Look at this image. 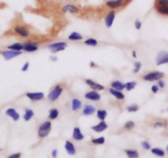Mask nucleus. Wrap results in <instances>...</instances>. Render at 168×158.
<instances>
[{
    "instance_id": "obj_37",
    "label": "nucleus",
    "mask_w": 168,
    "mask_h": 158,
    "mask_svg": "<svg viewBox=\"0 0 168 158\" xmlns=\"http://www.w3.org/2000/svg\"><path fill=\"white\" fill-rule=\"evenodd\" d=\"M167 125V123L166 122H164V121H157L155 123H154V128H166Z\"/></svg>"
},
{
    "instance_id": "obj_41",
    "label": "nucleus",
    "mask_w": 168,
    "mask_h": 158,
    "mask_svg": "<svg viewBox=\"0 0 168 158\" xmlns=\"http://www.w3.org/2000/svg\"><path fill=\"white\" fill-rule=\"evenodd\" d=\"M29 67H30V63L29 62H26L24 64H23V66L22 67V72H26L27 70H28Z\"/></svg>"
},
{
    "instance_id": "obj_38",
    "label": "nucleus",
    "mask_w": 168,
    "mask_h": 158,
    "mask_svg": "<svg viewBox=\"0 0 168 158\" xmlns=\"http://www.w3.org/2000/svg\"><path fill=\"white\" fill-rule=\"evenodd\" d=\"M168 5V0H156L155 7L157 6H166Z\"/></svg>"
},
{
    "instance_id": "obj_50",
    "label": "nucleus",
    "mask_w": 168,
    "mask_h": 158,
    "mask_svg": "<svg viewBox=\"0 0 168 158\" xmlns=\"http://www.w3.org/2000/svg\"><path fill=\"white\" fill-rule=\"evenodd\" d=\"M0 151H1V149H0Z\"/></svg>"
},
{
    "instance_id": "obj_35",
    "label": "nucleus",
    "mask_w": 168,
    "mask_h": 158,
    "mask_svg": "<svg viewBox=\"0 0 168 158\" xmlns=\"http://www.w3.org/2000/svg\"><path fill=\"white\" fill-rule=\"evenodd\" d=\"M139 110V107L138 105H129V106L127 107V111H128V112H130V113H132V112H137Z\"/></svg>"
},
{
    "instance_id": "obj_11",
    "label": "nucleus",
    "mask_w": 168,
    "mask_h": 158,
    "mask_svg": "<svg viewBox=\"0 0 168 158\" xmlns=\"http://www.w3.org/2000/svg\"><path fill=\"white\" fill-rule=\"evenodd\" d=\"M156 63H157V65H158V66L168 63V52L160 51L158 54H157Z\"/></svg>"
},
{
    "instance_id": "obj_1",
    "label": "nucleus",
    "mask_w": 168,
    "mask_h": 158,
    "mask_svg": "<svg viewBox=\"0 0 168 158\" xmlns=\"http://www.w3.org/2000/svg\"><path fill=\"white\" fill-rule=\"evenodd\" d=\"M63 87L60 84H57L56 86H54V88L52 89L50 92H49V94H48V101H50V102L56 101L60 97V96L63 93Z\"/></svg>"
},
{
    "instance_id": "obj_40",
    "label": "nucleus",
    "mask_w": 168,
    "mask_h": 158,
    "mask_svg": "<svg viewBox=\"0 0 168 158\" xmlns=\"http://www.w3.org/2000/svg\"><path fill=\"white\" fill-rule=\"evenodd\" d=\"M134 27L137 29V30H140L141 27H142V22L140 20H136L134 22Z\"/></svg>"
},
{
    "instance_id": "obj_34",
    "label": "nucleus",
    "mask_w": 168,
    "mask_h": 158,
    "mask_svg": "<svg viewBox=\"0 0 168 158\" xmlns=\"http://www.w3.org/2000/svg\"><path fill=\"white\" fill-rule=\"evenodd\" d=\"M135 127V123L132 121V120H129V121H127L126 123L124 124V129L126 130H132Z\"/></svg>"
},
{
    "instance_id": "obj_45",
    "label": "nucleus",
    "mask_w": 168,
    "mask_h": 158,
    "mask_svg": "<svg viewBox=\"0 0 168 158\" xmlns=\"http://www.w3.org/2000/svg\"><path fill=\"white\" fill-rule=\"evenodd\" d=\"M57 155H58V150H56V149L53 150V152H52V153H51V156H52V157L56 158V157H57Z\"/></svg>"
},
{
    "instance_id": "obj_47",
    "label": "nucleus",
    "mask_w": 168,
    "mask_h": 158,
    "mask_svg": "<svg viewBox=\"0 0 168 158\" xmlns=\"http://www.w3.org/2000/svg\"><path fill=\"white\" fill-rule=\"evenodd\" d=\"M96 66V63H94L93 61H91V62H90V67H91V68H95Z\"/></svg>"
},
{
    "instance_id": "obj_46",
    "label": "nucleus",
    "mask_w": 168,
    "mask_h": 158,
    "mask_svg": "<svg viewBox=\"0 0 168 158\" xmlns=\"http://www.w3.org/2000/svg\"><path fill=\"white\" fill-rule=\"evenodd\" d=\"M50 60L51 61H53V62H55V61H57L58 60V58L56 57V56H54V55H52V56H50Z\"/></svg>"
},
{
    "instance_id": "obj_16",
    "label": "nucleus",
    "mask_w": 168,
    "mask_h": 158,
    "mask_svg": "<svg viewBox=\"0 0 168 158\" xmlns=\"http://www.w3.org/2000/svg\"><path fill=\"white\" fill-rule=\"evenodd\" d=\"M5 114L7 116L10 117L13 121H17L20 119V114L14 108H8L6 111Z\"/></svg>"
},
{
    "instance_id": "obj_42",
    "label": "nucleus",
    "mask_w": 168,
    "mask_h": 158,
    "mask_svg": "<svg viewBox=\"0 0 168 158\" xmlns=\"http://www.w3.org/2000/svg\"><path fill=\"white\" fill-rule=\"evenodd\" d=\"M157 86L159 87V88H164L166 86L165 82L162 79H160V80H158V82H157Z\"/></svg>"
},
{
    "instance_id": "obj_21",
    "label": "nucleus",
    "mask_w": 168,
    "mask_h": 158,
    "mask_svg": "<svg viewBox=\"0 0 168 158\" xmlns=\"http://www.w3.org/2000/svg\"><path fill=\"white\" fill-rule=\"evenodd\" d=\"M111 87L112 88L115 89L117 91H123L124 89H125V83L121 82V81H113L111 82Z\"/></svg>"
},
{
    "instance_id": "obj_10",
    "label": "nucleus",
    "mask_w": 168,
    "mask_h": 158,
    "mask_svg": "<svg viewBox=\"0 0 168 158\" xmlns=\"http://www.w3.org/2000/svg\"><path fill=\"white\" fill-rule=\"evenodd\" d=\"M116 13L115 10H111L110 12H108L107 14L105 17V25L107 28H111L113 26V23L115 19Z\"/></svg>"
},
{
    "instance_id": "obj_7",
    "label": "nucleus",
    "mask_w": 168,
    "mask_h": 158,
    "mask_svg": "<svg viewBox=\"0 0 168 158\" xmlns=\"http://www.w3.org/2000/svg\"><path fill=\"white\" fill-rule=\"evenodd\" d=\"M39 44L37 42L33 41H26L23 43V50L27 53H33L38 50Z\"/></svg>"
},
{
    "instance_id": "obj_49",
    "label": "nucleus",
    "mask_w": 168,
    "mask_h": 158,
    "mask_svg": "<svg viewBox=\"0 0 168 158\" xmlns=\"http://www.w3.org/2000/svg\"><path fill=\"white\" fill-rule=\"evenodd\" d=\"M166 151H167V152H168V146L166 147Z\"/></svg>"
},
{
    "instance_id": "obj_8",
    "label": "nucleus",
    "mask_w": 168,
    "mask_h": 158,
    "mask_svg": "<svg viewBox=\"0 0 168 158\" xmlns=\"http://www.w3.org/2000/svg\"><path fill=\"white\" fill-rule=\"evenodd\" d=\"M61 10L63 13H70V14H78L80 13L79 8L73 3H68L62 7Z\"/></svg>"
},
{
    "instance_id": "obj_13",
    "label": "nucleus",
    "mask_w": 168,
    "mask_h": 158,
    "mask_svg": "<svg viewBox=\"0 0 168 158\" xmlns=\"http://www.w3.org/2000/svg\"><path fill=\"white\" fill-rule=\"evenodd\" d=\"M85 82L87 85L89 87H91V88L93 90V91H103V90H105V87L102 84H100V83H97V82H96L95 81H93L92 79H86L85 80Z\"/></svg>"
},
{
    "instance_id": "obj_30",
    "label": "nucleus",
    "mask_w": 168,
    "mask_h": 158,
    "mask_svg": "<svg viewBox=\"0 0 168 158\" xmlns=\"http://www.w3.org/2000/svg\"><path fill=\"white\" fill-rule=\"evenodd\" d=\"M84 44H85L86 45H87V46L95 47V46H96V45L98 44V41L94 38H88L84 41Z\"/></svg>"
},
{
    "instance_id": "obj_12",
    "label": "nucleus",
    "mask_w": 168,
    "mask_h": 158,
    "mask_svg": "<svg viewBox=\"0 0 168 158\" xmlns=\"http://www.w3.org/2000/svg\"><path fill=\"white\" fill-rule=\"evenodd\" d=\"M26 96L32 101H41V100H43V99L44 98V93L41 92H26Z\"/></svg>"
},
{
    "instance_id": "obj_9",
    "label": "nucleus",
    "mask_w": 168,
    "mask_h": 158,
    "mask_svg": "<svg viewBox=\"0 0 168 158\" xmlns=\"http://www.w3.org/2000/svg\"><path fill=\"white\" fill-rule=\"evenodd\" d=\"M22 54V51H14L11 50H4L1 52V54L3 57V59L7 61L11 60L14 59V58L17 57Z\"/></svg>"
},
{
    "instance_id": "obj_18",
    "label": "nucleus",
    "mask_w": 168,
    "mask_h": 158,
    "mask_svg": "<svg viewBox=\"0 0 168 158\" xmlns=\"http://www.w3.org/2000/svg\"><path fill=\"white\" fill-rule=\"evenodd\" d=\"M73 138L76 141H82L84 138V135L82 133V131L78 127H75L73 129Z\"/></svg>"
},
{
    "instance_id": "obj_4",
    "label": "nucleus",
    "mask_w": 168,
    "mask_h": 158,
    "mask_svg": "<svg viewBox=\"0 0 168 158\" xmlns=\"http://www.w3.org/2000/svg\"><path fill=\"white\" fill-rule=\"evenodd\" d=\"M163 77H164V73L162 72L153 71V72L146 73L143 77V79L144 81H147V82H155V81H158L160 79H162Z\"/></svg>"
},
{
    "instance_id": "obj_2",
    "label": "nucleus",
    "mask_w": 168,
    "mask_h": 158,
    "mask_svg": "<svg viewBox=\"0 0 168 158\" xmlns=\"http://www.w3.org/2000/svg\"><path fill=\"white\" fill-rule=\"evenodd\" d=\"M13 31L16 35H19L22 38H27L31 35L30 30L23 24H16L15 26H13Z\"/></svg>"
},
{
    "instance_id": "obj_29",
    "label": "nucleus",
    "mask_w": 168,
    "mask_h": 158,
    "mask_svg": "<svg viewBox=\"0 0 168 158\" xmlns=\"http://www.w3.org/2000/svg\"><path fill=\"white\" fill-rule=\"evenodd\" d=\"M126 152V155L128 156V158H138L139 157V152H137L136 150H125Z\"/></svg>"
},
{
    "instance_id": "obj_20",
    "label": "nucleus",
    "mask_w": 168,
    "mask_h": 158,
    "mask_svg": "<svg viewBox=\"0 0 168 158\" xmlns=\"http://www.w3.org/2000/svg\"><path fill=\"white\" fill-rule=\"evenodd\" d=\"M96 111V107L94 105H87L83 108V114L84 115L88 116V115H92V114H94Z\"/></svg>"
},
{
    "instance_id": "obj_23",
    "label": "nucleus",
    "mask_w": 168,
    "mask_h": 158,
    "mask_svg": "<svg viewBox=\"0 0 168 158\" xmlns=\"http://www.w3.org/2000/svg\"><path fill=\"white\" fill-rule=\"evenodd\" d=\"M7 48H8V50H11L22 51L23 50V44L19 43V42H16V43H13V44L8 45Z\"/></svg>"
},
{
    "instance_id": "obj_33",
    "label": "nucleus",
    "mask_w": 168,
    "mask_h": 158,
    "mask_svg": "<svg viewBox=\"0 0 168 158\" xmlns=\"http://www.w3.org/2000/svg\"><path fill=\"white\" fill-rule=\"evenodd\" d=\"M105 139L104 137H100V138L92 139V142L95 145H102L103 143H105Z\"/></svg>"
},
{
    "instance_id": "obj_43",
    "label": "nucleus",
    "mask_w": 168,
    "mask_h": 158,
    "mask_svg": "<svg viewBox=\"0 0 168 158\" xmlns=\"http://www.w3.org/2000/svg\"><path fill=\"white\" fill-rule=\"evenodd\" d=\"M151 91H152V93H154V94L157 93L159 91V87L157 85H152V87H151Z\"/></svg>"
},
{
    "instance_id": "obj_6",
    "label": "nucleus",
    "mask_w": 168,
    "mask_h": 158,
    "mask_svg": "<svg viewBox=\"0 0 168 158\" xmlns=\"http://www.w3.org/2000/svg\"><path fill=\"white\" fill-rule=\"evenodd\" d=\"M67 46H68V44L66 42L60 41V42H55V43H52V44H49L47 48L53 54H55V53H58V52L64 50Z\"/></svg>"
},
{
    "instance_id": "obj_24",
    "label": "nucleus",
    "mask_w": 168,
    "mask_h": 158,
    "mask_svg": "<svg viewBox=\"0 0 168 158\" xmlns=\"http://www.w3.org/2000/svg\"><path fill=\"white\" fill-rule=\"evenodd\" d=\"M157 13H159L162 16L168 17V5L166 6H157L155 7Z\"/></svg>"
},
{
    "instance_id": "obj_27",
    "label": "nucleus",
    "mask_w": 168,
    "mask_h": 158,
    "mask_svg": "<svg viewBox=\"0 0 168 158\" xmlns=\"http://www.w3.org/2000/svg\"><path fill=\"white\" fill-rule=\"evenodd\" d=\"M59 114H60V112L58 111L57 109H55V108H53V109H50V111H49V119L50 120H56L59 116Z\"/></svg>"
},
{
    "instance_id": "obj_22",
    "label": "nucleus",
    "mask_w": 168,
    "mask_h": 158,
    "mask_svg": "<svg viewBox=\"0 0 168 158\" xmlns=\"http://www.w3.org/2000/svg\"><path fill=\"white\" fill-rule=\"evenodd\" d=\"M82 101H80L79 99L74 98L72 101V104H71V108H72V111H77L81 109L82 107Z\"/></svg>"
},
{
    "instance_id": "obj_26",
    "label": "nucleus",
    "mask_w": 168,
    "mask_h": 158,
    "mask_svg": "<svg viewBox=\"0 0 168 158\" xmlns=\"http://www.w3.org/2000/svg\"><path fill=\"white\" fill-rule=\"evenodd\" d=\"M34 111L31 110V109H26L25 113L23 114V120L25 121H29L30 120H32L33 116H34Z\"/></svg>"
},
{
    "instance_id": "obj_19",
    "label": "nucleus",
    "mask_w": 168,
    "mask_h": 158,
    "mask_svg": "<svg viewBox=\"0 0 168 158\" xmlns=\"http://www.w3.org/2000/svg\"><path fill=\"white\" fill-rule=\"evenodd\" d=\"M64 147L66 149L68 154H69V155L71 156L75 155V153H76V149H75V147L73 145V142H71L70 141H66L65 145H64Z\"/></svg>"
},
{
    "instance_id": "obj_36",
    "label": "nucleus",
    "mask_w": 168,
    "mask_h": 158,
    "mask_svg": "<svg viewBox=\"0 0 168 158\" xmlns=\"http://www.w3.org/2000/svg\"><path fill=\"white\" fill-rule=\"evenodd\" d=\"M141 68H142V63H140V62H135L134 64H133V73H139L140 69H141Z\"/></svg>"
},
{
    "instance_id": "obj_5",
    "label": "nucleus",
    "mask_w": 168,
    "mask_h": 158,
    "mask_svg": "<svg viewBox=\"0 0 168 158\" xmlns=\"http://www.w3.org/2000/svg\"><path fill=\"white\" fill-rule=\"evenodd\" d=\"M127 0H106L105 6L111 10H116L121 8L126 3Z\"/></svg>"
},
{
    "instance_id": "obj_32",
    "label": "nucleus",
    "mask_w": 168,
    "mask_h": 158,
    "mask_svg": "<svg viewBox=\"0 0 168 158\" xmlns=\"http://www.w3.org/2000/svg\"><path fill=\"white\" fill-rule=\"evenodd\" d=\"M137 82L135 81H131V82H128L125 83V89L128 92H130L136 87Z\"/></svg>"
},
{
    "instance_id": "obj_31",
    "label": "nucleus",
    "mask_w": 168,
    "mask_h": 158,
    "mask_svg": "<svg viewBox=\"0 0 168 158\" xmlns=\"http://www.w3.org/2000/svg\"><path fill=\"white\" fill-rule=\"evenodd\" d=\"M152 154L157 156H160V157H163L165 156V152L161 148H157V147H155V148H152L151 150Z\"/></svg>"
},
{
    "instance_id": "obj_39",
    "label": "nucleus",
    "mask_w": 168,
    "mask_h": 158,
    "mask_svg": "<svg viewBox=\"0 0 168 158\" xmlns=\"http://www.w3.org/2000/svg\"><path fill=\"white\" fill-rule=\"evenodd\" d=\"M141 145H142V147H143V148L146 149V150H149V149L151 148V145H150L149 142H147V141H143V142H142Z\"/></svg>"
},
{
    "instance_id": "obj_44",
    "label": "nucleus",
    "mask_w": 168,
    "mask_h": 158,
    "mask_svg": "<svg viewBox=\"0 0 168 158\" xmlns=\"http://www.w3.org/2000/svg\"><path fill=\"white\" fill-rule=\"evenodd\" d=\"M21 156H22V154L18 152V153H14L13 155L9 156L8 158H21Z\"/></svg>"
},
{
    "instance_id": "obj_14",
    "label": "nucleus",
    "mask_w": 168,
    "mask_h": 158,
    "mask_svg": "<svg viewBox=\"0 0 168 158\" xmlns=\"http://www.w3.org/2000/svg\"><path fill=\"white\" fill-rule=\"evenodd\" d=\"M84 97L88 101H99L102 98V96L100 95L97 91H90V92H87L84 96Z\"/></svg>"
},
{
    "instance_id": "obj_3",
    "label": "nucleus",
    "mask_w": 168,
    "mask_h": 158,
    "mask_svg": "<svg viewBox=\"0 0 168 158\" xmlns=\"http://www.w3.org/2000/svg\"><path fill=\"white\" fill-rule=\"evenodd\" d=\"M52 124L50 121H45L44 123H42L38 129V136L41 138H45L49 135V133H50Z\"/></svg>"
},
{
    "instance_id": "obj_28",
    "label": "nucleus",
    "mask_w": 168,
    "mask_h": 158,
    "mask_svg": "<svg viewBox=\"0 0 168 158\" xmlns=\"http://www.w3.org/2000/svg\"><path fill=\"white\" fill-rule=\"evenodd\" d=\"M96 117L101 121L105 120V118L107 117V111L105 110H98L96 111Z\"/></svg>"
},
{
    "instance_id": "obj_25",
    "label": "nucleus",
    "mask_w": 168,
    "mask_h": 158,
    "mask_svg": "<svg viewBox=\"0 0 168 158\" xmlns=\"http://www.w3.org/2000/svg\"><path fill=\"white\" fill-rule=\"evenodd\" d=\"M68 39H69V41H82V40L83 39V35H81L80 33H78V32H72L69 35Z\"/></svg>"
},
{
    "instance_id": "obj_15",
    "label": "nucleus",
    "mask_w": 168,
    "mask_h": 158,
    "mask_svg": "<svg viewBox=\"0 0 168 158\" xmlns=\"http://www.w3.org/2000/svg\"><path fill=\"white\" fill-rule=\"evenodd\" d=\"M108 128V124L105 123V120H102L100 123L96 124V125H93L92 127V129L96 132V133H102L103 131H105V129H107Z\"/></svg>"
},
{
    "instance_id": "obj_17",
    "label": "nucleus",
    "mask_w": 168,
    "mask_h": 158,
    "mask_svg": "<svg viewBox=\"0 0 168 158\" xmlns=\"http://www.w3.org/2000/svg\"><path fill=\"white\" fill-rule=\"evenodd\" d=\"M109 92L111 93V95L113 96L115 98L117 99L119 101H123L125 98V96H124V93L121 92V91H117V90L111 87V88L109 89Z\"/></svg>"
},
{
    "instance_id": "obj_48",
    "label": "nucleus",
    "mask_w": 168,
    "mask_h": 158,
    "mask_svg": "<svg viewBox=\"0 0 168 158\" xmlns=\"http://www.w3.org/2000/svg\"><path fill=\"white\" fill-rule=\"evenodd\" d=\"M132 56H133V58H134V59H136V58H137L136 51H135V50L132 51Z\"/></svg>"
}]
</instances>
